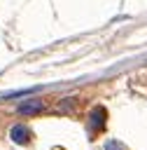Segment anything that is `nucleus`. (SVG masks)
Returning <instances> with one entry per match:
<instances>
[{
	"label": "nucleus",
	"instance_id": "obj_2",
	"mask_svg": "<svg viewBox=\"0 0 147 150\" xmlns=\"http://www.w3.org/2000/svg\"><path fill=\"white\" fill-rule=\"evenodd\" d=\"M12 136H14L16 143H23V141H28V129H23V127H14V129H12Z\"/></svg>",
	"mask_w": 147,
	"mask_h": 150
},
{
	"label": "nucleus",
	"instance_id": "obj_1",
	"mask_svg": "<svg viewBox=\"0 0 147 150\" xmlns=\"http://www.w3.org/2000/svg\"><path fill=\"white\" fill-rule=\"evenodd\" d=\"M42 108H44L42 98H28V101H23V103L19 105V112H23V115H33V112H40Z\"/></svg>",
	"mask_w": 147,
	"mask_h": 150
}]
</instances>
